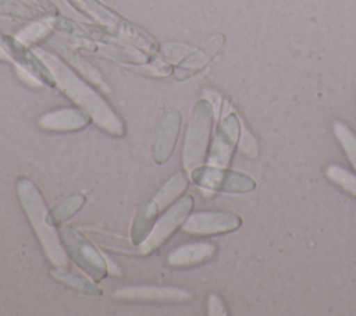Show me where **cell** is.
I'll use <instances>...</instances> for the list:
<instances>
[{"label": "cell", "mask_w": 356, "mask_h": 316, "mask_svg": "<svg viewBox=\"0 0 356 316\" xmlns=\"http://www.w3.org/2000/svg\"><path fill=\"white\" fill-rule=\"evenodd\" d=\"M38 56H40V58L46 63L53 74L54 82L60 85L61 90H64L76 104L85 109V111L100 128L115 136L124 135L125 128L120 117L90 86L85 85L71 70H68L58 58L47 52L39 49Z\"/></svg>", "instance_id": "1"}, {"label": "cell", "mask_w": 356, "mask_h": 316, "mask_svg": "<svg viewBox=\"0 0 356 316\" xmlns=\"http://www.w3.org/2000/svg\"><path fill=\"white\" fill-rule=\"evenodd\" d=\"M17 193L47 259L56 267L67 266V255L60 235L56 232L54 224L50 220V210L38 187L29 178L19 177L17 180Z\"/></svg>", "instance_id": "2"}, {"label": "cell", "mask_w": 356, "mask_h": 316, "mask_svg": "<svg viewBox=\"0 0 356 316\" xmlns=\"http://www.w3.org/2000/svg\"><path fill=\"white\" fill-rule=\"evenodd\" d=\"M213 118L214 107L207 99H200L193 104L182 153L184 168L189 173L202 166L206 159Z\"/></svg>", "instance_id": "3"}, {"label": "cell", "mask_w": 356, "mask_h": 316, "mask_svg": "<svg viewBox=\"0 0 356 316\" xmlns=\"http://www.w3.org/2000/svg\"><path fill=\"white\" fill-rule=\"evenodd\" d=\"M58 235L65 253L88 276L99 281L107 274V260L82 234L70 226H61Z\"/></svg>", "instance_id": "4"}, {"label": "cell", "mask_w": 356, "mask_h": 316, "mask_svg": "<svg viewBox=\"0 0 356 316\" xmlns=\"http://www.w3.org/2000/svg\"><path fill=\"white\" fill-rule=\"evenodd\" d=\"M191 178L200 188L210 191L248 193L256 188V181L250 175L211 164L193 168Z\"/></svg>", "instance_id": "5"}, {"label": "cell", "mask_w": 356, "mask_h": 316, "mask_svg": "<svg viewBox=\"0 0 356 316\" xmlns=\"http://www.w3.org/2000/svg\"><path fill=\"white\" fill-rule=\"evenodd\" d=\"M70 3L82 14L88 15L93 21L102 24L103 26L108 28L110 31H114L115 33H120L125 38H129L131 40H135L142 47L147 50H153L156 47L152 38H149L146 33L127 22L124 18H121L117 13L106 7L97 0H70Z\"/></svg>", "instance_id": "6"}, {"label": "cell", "mask_w": 356, "mask_h": 316, "mask_svg": "<svg viewBox=\"0 0 356 316\" xmlns=\"http://www.w3.org/2000/svg\"><path fill=\"white\" fill-rule=\"evenodd\" d=\"M193 206V198L191 195H185L179 198L168 210L156 221L153 228L145 241L139 245L138 251L140 255H146L157 249L163 245L170 235L186 220L191 209Z\"/></svg>", "instance_id": "7"}, {"label": "cell", "mask_w": 356, "mask_h": 316, "mask_svg": "<svg viewBox=\"0 0 356 316\" xmlns=\"http://www.w3.org/2000/svg\"><path fill=\"white\" fill-rule=\"evenodd\" d=\"M241 224V216L232 212H197L185 220L182 230L193 235H214L234 231Z\"/></svg>", "instance_id": "8"}, {"label": "cell", "mask_w": 356, "mask_h": 316, "mask_svg": "<svg viewBox=\"0 0 356 316\" xmlns=\"http://www.w3.org/2000/svg\"><path fill=\"white\" fill-rule=\"evenodd\" d=\"M241 135V121L235 113H228L220 120L207 163L211 166L227 167L231 161L235 145Z\"/></svg>", "instance_id": "9"}, {"label": "cell", "mask_w": 356, "mask_h": 316, "mask_svg": "<svg viewBox=\"0 0 356 316\" xmlns=\"http://www.w3.org/2000/svg\"><path fill=\"white\" fill-rule=\"evenodd\" d=\"M182 117L178 109L170 107L163 113L152 146V156L157 164H163L171 157L179 135Z\"/></svg>", "instance_id": "10"}, {"label": "cell", "mask_w": 356, "mask_h": 316, "mask_svg": "<svg viewBox=\"0 0 356 316\" xmlns=\"http://www.w3.org/2000/svg\"><path fill=\"white\" fill-rule=\"evenodd\" d=\"M114 298L127 301H145V302H186L192 298L191 292L172 287H125L114 292Z\"/></svg>", "instance_id": "11"}, {"label": "cell", "mask_w": 356, "mask_h": 316, "mask_svg": "<svg viewBox=\"0 0 356 316\" xmlns=\"http://www.w3.org/2000/svg\"><path fill=\"white\" fill-rule=\"evenodd\" d=\"M217 252V246L211 242H196L178 246L171 251L167 262L172 267H188L210 260Z\"/></svg>", "instance_id": "12"}, {"label": "cell", "mask_w": 356, "mask_h": 316, "mask_svg": "<svg viewBox=\"0 0 356 316\" xmlns=\"http://www.w3.org/2000/svg\"><path fill=\"white\" fill-rule=\"evenodd\" d=\"M89 117L76 109H61L43 114L38 120V125L50 131H74L86 127Z\"/></svg>", "instance_id": "13"}, {"label": "cell", "mask_w": 356, "mask_h": 316, "mask_svg": "<svg viewBox=\"0 0 356 316\" xmlns=\"http://www.w3.org/2000/svg\"><path fill=\"white\" fill-rule=\"evenodd\" d=\"M159 212H160V209L157 207V205L154 203L153 199L143 202L138 207V210L134 216L132 227H131L132 244L139 245L145 241V238L149 235L150 230L153 228V224H154V220H156Z\"/></svg>", "instance_id": "14"}, {"label": "cell", "mask_w": 356, "mask_h": 316, "mask_svg": "<svg viewBox=\"0 0 356 316\" xmlns=\"http://www.w3.org/2000/svg\"><path fill=\"white\" fill-rule=\"evenodd\" d=\"M188 187V178L184 174V171L175 173L172 177H170L164 185L159 189V192L153 196L154 203L160 210H163L165 206H168L177 196H179Z\"/></svg>", "instance_id": "15"}, {"label": "cell", "mask_w": 356, "mask_h": 316, "mask_svg": "<svg viewBox=\"0 0 356 316\" xmlns=\"http://www.w3.org/2000/svg\"><path fill=\"white\" fill-rule=\"evenodd\" d=\"M50 273L56 280H58L83 294H89V295H100L102 294V291L90 280H88L86 277H82L81 274L67 270L65 266L64 267L54 266V269H51Z\"/></svg>", "instance_id": "16"}, {"label": "cell", "mask_w": 356, "mask_h": 316, "mask_svg": "<svg viewBox=\"0 0 356 316\" xmlns=\"http://www.w3.org/2000/svg\"><path fill=\"white\" fill-rule=\"evenodd\" d=\"M332 129H334V135L338 139L348 160L356 170V134L350 129V127L348 124H345L342 121H334Z\"/></svg>", "instance_id": "17"}, {"label": "cell", "mask_w": 356, "mask_h": 316, "mask_svg": "<svg viewBox=\"0 0 356 316\" xmlns=\"http://www.w3.org/2000/svg\"><path fill=\"white\" fill-rule=\"evenodd\" d=\"M85 196L83 195H72L68 196L67 199L58 202L51 210H50V220L51 223L56 224H61L63 221H65L67 219H70L71 216H74L83 205H85Z\"/></svg>", "instance_id": "18"}, {"label": "cell", "mask_w": 356, "mask_h": 316, "mask_svg": "<svg viewBox=\"0 0 356 316\" xmlns=\"http://www.w3.org/2000/svg\"><path fill=\"white\" fill-rule=\"evenodd\" d=\"M325 175L331 182L337 184L341 189L356 198V175L335 163L325 167Z\"/></svg>", "instance_id": "19"}, {"label": "cell", "mask_w": 356, "mask_h": 316, "mask_svg": "<svg viewBox=\"0 0 356 316\" xmlns=\"http://www.w3.org/2000/svg\"><path fill=\"white\" fill-rule=\"evenodd\" d=\"M50 25L46 24V22H33L29 26H26L25 29H22L17 36L15 39L18 42H21L22 45H26V43H32L38 39H40L43 35H46V32L49 31Z\"/></svg>", "instance_id": "20"}, {"label": "cell", "mask_w": 356, "mask_h": 316, "mask_svg": "<svg viewBox=\"0 0 356 316\" xmlns=\"http://www.w3.org/2000/svg\"><path fill=\"white\" fill-rule=\"evenodd\" d=\"M239 149L245 155H248L249 157H257V142H256V138L253 136V134L246 127H243V129L241 131Z\"/></svg>", "instance_id": "21"}, {"label": "cell", "mask_w": 356, "mask_h": 316, "mask_svg": "<svg viewBox=\"0 0 356 316\" xmlns=\"http://www.w3.org/2000/svg\"><path fill=\"white\" fill-rule=\"evenodd\" d=\"M207 313L211 315V316H216V315H227V310H225V305L222 302V299L216 295V294H211L209 297V302H207Z\"/></svg>", "instance_id": "22"}]
</instances>
